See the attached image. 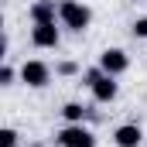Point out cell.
Returning a JSON list of instances; mask_svg holds the SVG:
<instances>
[{
    "label": "cell",
    "mask_w": 147,
    "mask_h": 147,
    "mask_svg": "<svg viewBox=\"0 0 147 147\" xmlns=\"http://www.w3.org/2000/svg\"><path fill=\"white\" fill-rule=\"evenodd\" d=\"M58 24L69 28L75 34H82L89 24H92V10L82 3V0H62L58 3Z\"/></svg>",
    "instance_id": "cell-1"
},
{
    "label": "cell",
    "mask_w": 147,
    "mask_h": 147,
    "mask_svg": "<svg viewBox=\"0 0 147 147\" xmlns=\"http://www.w3.org/2000/svg\"><path fill=\"white\" fill-rule=\"evenodd\" d=\"M55 140H58V147H96V134L82 123H69L55 134Z\"/></svg>",
    "instance_id": "cell-2"
},
{
    "label": "cell",
    "mask_w": 147,
    "mask_h": 147,
    "mask_svg": "<svg viewBox=\"0 0 147 147\" xmlns=\"http://www.w3.org/2000/svg\"><path fill=\"white\" fill-rule=\"evenodd\" d=\"M21 79H24L31 89H45V86L51 82V69H48L45 62L31 58V62H24V65H21Z\"/></svg>",
    "instance_id": "cell-3"
},
{
    "label": "cell",
    "mask_w": 147,
    "mask_h": 147,
    "mask_svg": "<svg viewBox=\"0 0 147 147\" xmlns=\"http://www.w3.org/2000/svg\"><path fill=\"white\" fill-rule=\"evenodd\" d=\"M99 69L106 75H123L130 69V58H127V51L123 48H106L103 55H99Z\"/></svg>",
    "instance_id": "cell-4"
},
{
    "label": "cell",
    "mask_w": 147,
    "mask_h": 147,
    "mask_svg": "<svg viewBox=\"0 0 147 147\" xmlns=\"http://www.w3.org/2000/svg\"><path fill=\"white\" fill-rule=\"evenodd\" d=\"M28 17H31V24H55L58 21V3L55 0H34Z\"/></svg>",
    "instance_id": "cell-5"
},
{
    "label": "cell",
    "mask_w": 147,
    "mask_h": 147,
    "mask_svg": "<svg viewBox=\"0 0 147 147\" xmlns=\"http://www.w3.org/2000/svg\"><path fill=\"white\" fill-rule=\"evenodd\" d=\"M89 89H92V99H96V103H113V99H116V92H120L116 75H106V72L99 75V79H96Z\"/></svg>",
    "instance_id": "cell-6"
},
{
    "label": "cell",
    "mask_w": 147,
    "mask_h": 147,
    "mask_svg": "<svg viewBox=\"0 0 147 147\" xmlns=\"http://www.w3.org/2000/svg\"><path fill=\"white\" fill-rule=\"evenodd\" d=\"M31 41H34V48H58L62 31L55 24H34L31 28Z\"/></svg>",
    "instance_id": "cell-7"
},
{
    "label": "cell",
    "mask_w": 147,
    "mask_h": 147,
    "mask_svg": "<svg viewBox=\"0 0 147 147\" xmlns=\"http://www.w3.org/2000/svg\"><path fill=\"white\" fill-rule=\"evenodd\" d=\"M140 140H144V130L137 123H123V127L113 130V144L116 147H140Z\"/></svg>",
    "instance_id": "cell-8"
},
{
    "label": "cell",
    "mask_w": 147,
    "mask_h": 147,
    "mask_svg": "<svg viewBox=\"0 0 147 147\" xmlns=\"http://www.w3.org/2000/svg\"><path fill=\"white\" fill-rule=\"evenodd\" d=\"M86 106H82V103H65V106H62V116H65V123H82V120H86Z\"/></svg>",
    "instance_id": "cell-9"
},
{
    "label": "cell",
    "mask_w": 147,
    "mask_h": 147,
    "mask_svg": "<svg viewBox=\"0 0 147 147\" xmlns=\"http://www.w3.org/2000/svg\"><path fill=\"white\" fill-rule=\"evenodd\" d=\"M0 147H17V130L14 127H3L0 130Z\"/></svg>",
    "instance_id": "cell-10"
},
{
    "label": "cell",
    "mask_w": 147,
    "mask_h": 147,
    "mask_svg": "<svg viewBox=\"0 0 147 147\" xmlns=\"http://www.w3.org/2000/svg\"><path fill=\"white\" fill-rule=\"evenodd\" d=\"M134 38H147V17H137L134 21Z\"/></svg>",
    "instance_id": "cell-11"
},
{
    "label": "cell",
    "mask_w": 147,
    "mask_h": 147,
    "mask_svg": "<svg viewBox=\"0 0 147 147\" xmlns=\"http://www.w3.org/2000/svg\"><path fill=\"white\" fill-rule=\"evenodd\" d=\"M0 86H14V69H10V65L0 69Z\"/></svg>",
    "instance_id": "cell-12"
},
{
    "label": "cell",
    "mask_w": 147,
    "mask_h": 147,
    "mask_svg": "<svg viewBox=\"0 0 147 147\" xmlns=\"http://www.w3.org/2000/svg\"><path fill=\"white\" fill-rule=\"evenodd\" d=\"M99 75H103V69H99V65H96V69H89V72L82 75V82H86V86H92V82H96V79H99Z\"/></svg>",
    "instance_id": "cell-13"
},
{
    "label": "cell",
    "mask_w": 147,
    "mask_h": 147,
    "mask_svg": "<svg viewBox=\"0 0 147 147\" xmlns=\"http://www.w3.org/2000/svg\"><path fill=\"white\" fill-rule=\"evenodd\" d=\"M58 72H62V75H75V72H79V65H75V62H62Z\"/></svg>",
    "instance_id": "cell-14"
},
{
    "label": "cell",
    "mask_w": 147,
    "mask_h": 147,
    "mask_svg": "<svg viewBox=\"0 0 147 147\" xmlns=\"http://www.w3.org/2000/svg\"><path fill=\"white\" fill-rule=\"evenodd\" d=\"M28 147H38V144H28Z\"/></svg>",
    "instance_id": "cell-15"
},
{
    "label": "cell",
    "mask_w": 147,
    "mask_h": 147,
    "mask_svg": "<svg viewBox=\"0 0 147 147\" xmlns=\"http://www.w3.org/2000/svg\"><path fill=\"white\" fill-rule=\"evenodd\" d=\"M134 3H140V0H134Z\"/></svg>",
    "instance_id": "cell-16"
}]
</instances>
